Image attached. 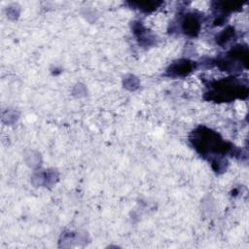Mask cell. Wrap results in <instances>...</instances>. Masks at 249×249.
Wrapping results in <instances>:
<instances>
[{
	"instance_id": "cell-1",
	"label": "cell",
	"mask_w": 249,
	"mask_h": 249,
	"mask_svg": "<svg viewBox=\"0 0 249 249\" xmlns=\"http://www.w3.org/2000/svg\"><path fill=\"white\" fill-rule=\"evenodd\" d=\"M192 142L195 148L201 154H224L231 149L229 144L223 142L216 132L205 127H200L194 132Z\"/></svg>"
},
{
	"instance_id": "cell-2",
	"label": "cell",
	"mask_w": 249,
	"mask_h": 249,
	"mask_svg": "<svg viewBox=\"0 0 249 249\" xmlns=\"http://www.w3.org/2000/svg\"><path fill=\"white\" fill-rule=\"evenodd\" d=\"M214 91L212 93H217L220 100H231L234 97H245L248 93L247 86L242 85L237 80L227 79L217 82L212 86Z\"/></svg>"
},
{
	"instance_id": "cell-3",
	"label": "cell",
	"mask_w": 249,
	"mask_h": 249,
	"mask_svg": "<svg viewBox=\"0 0 249 249\" xmlns=\"http://www.w3.org/2000/svg\"><path fill=\"white\" fill-rule=\"evenodd\" d=\"M183 28L186 33L191 35H196L199 28V22L196 17L191 15L189 17H186V18L184 19Z\"/></svg>"
},
{
	"instance_id": "cell-4",
	"label": "cell",
	"mask_w": 249,
	"mask_h": 249,
	"mask_svg": "<svg viewBox=\"0 0 249 249\" xmlns=\"http://www.w3.org/2000/svg\"><path fill=\"white\" fill-rule=\"evenodd\" d=\"M193 68V65L190 61H180L179 63L173 64L171 66V74L176 75V76H181V75H186L188 74Z\"/></svg>"
}]
</instances>
